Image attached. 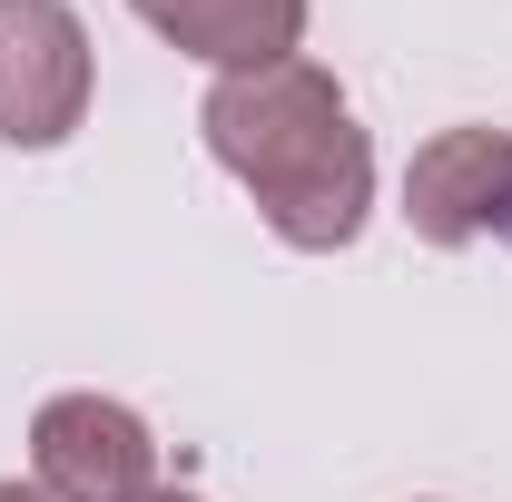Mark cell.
<instances>
[{
  "label": "cell",
  "instance_id": "6da1fadb",
  "mask_svg": "<svg viewBox=\"0 0 512 502\" xmlns=\"http://www.w3.org/2000/svg\"><path fill=\"white\" fill-rule=\"evenodd\" d=\"M197 128H207L217 168L256 197V217L296 256H335V247L365 237V217H375V148H365L345 89L316 60H276V69L217 79Z\"/></svg>",
  "mask_w": 512,
  "mask_h": 502
},
{
  "label": "cell",
  "instance_id": "7a4b0ae2",
  "mask_svg": "<svg viewBox=\"0 0 512 502\" xmlns=\"http://www.w3.org/2000/svg\"><path fill=\"white\" fill-rule=\"evenodd\" d=\"M89 20L69 0H0V138L10 148H60L89 119Z\"/></svg>",
  "mask_w": 512,
  "mask_h": 502
},
{
  "label": "cell",
  "instance_id": "3957f363",
  "mask_svg": "<svg viewBox=\"0 0 512 502\" xmlns=\"http://www.w3.org/2000/svg\"><path fill=\"white\" fill-rule=\"evenodd\" d=\"M30 483L60 502H138L158 483V434L119 394H50L30 424Z\"/></svg>",
  "mask_w": 512,
  "mask_h": 502
},
{
  "label": "cell",
  "instance_id": "277c9868",
  "mask_svg": "<svg viewBox=\"0 0 512 502\" xmlns=\"http://www.w3.org/2000/svg\"><path fill=\"white\" fill-rule=\"evenodd\" d=\"M503 207H512V138L503 128H444V138L414 148V168H404V227L424 247L493 237Z\"/></svg>",
  "mask_w": 512,
  "mask_h": 502
},
{
  "label": "cell",
  "instance_id": "5b68a950",
  "mask_svg": "<svg viewBox=\"0 0 512 502\" xmlns=\"http://www.w3.org/2000/svg\"><path fill=\"white\" fill-rule=\"evenodd\" d=\"M168 50L207 60L217 79L237 69H276L306 50V0H128Z\"/></svg>",
  "mask_w": 512,
  "mask_h": 502
},
{
  "label": "cell",
  "instance_id": "8992f818",
  "mask_svg": "<svg viewBox=\"0 0 512 502\" xmlns=\"http://www.w3.org/2000/svg\"><path fill=\"white\" fill-rule=\"evenodd\" d=\"M0 502H60V493H40V483H0Z\"/></svg>",
  "mask_w": 512,
  "mask_h": 502
},
{
  "label": "cell",
  "instance_id": "52a82bcc",
  "mask_svg": "<svg viewBox=\"0 0 512 502\" xmlns=\"http://www.w3.org/2000/svg\"><path fill=\"white\" fill-rule=\"evenodd\" d=\"M138 502H197V493H178V483H148V493H138Z\"/></svg>",
  "mask_w": 512,
  "mask_h": 502
},
{
  "label": "cell",
  "instance_id": "ba28073f",
  "mask_svg": "<svg viewBox=\"0 0 512 502\" xmlns=\"http://www.w3.org/2000/svg\"><path fill=\"white\" fill-rule=\"evenodd\" d=\"M493 237H512V207H503V227H493Z\"/></svg>",
  "mask_w": 512,
  "mask_h": 502
}]
</instances>
